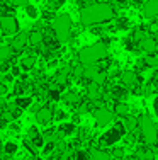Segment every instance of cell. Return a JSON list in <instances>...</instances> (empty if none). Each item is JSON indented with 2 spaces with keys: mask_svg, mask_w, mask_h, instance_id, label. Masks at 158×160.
<instances>
[{
  "mask_svg": "<svg viewBox=\"0 0 158 160\" xmlns=\"http://www.w3.org/2000/svg\"><path fill=\"white\" fill-rule=\"evenodd\" d=\"M116 17V9L109 2H95V3H87L78 10V19L82 26H95V24H104Z\"/></svg>",
  "mask_w": 158,
  "mask_h": 160,
  "instance_id": "cell-1",
  "label": "cell"
},
{
  "mask_svg": "<svg viewBox=\"0 0 158 160\" xmlns=\"http://www.w3.org/2000/svg\"><path fill=\"white\" fill-rule=\"evenodd\" d=\"M109 56V48L107 44H104L102 41L99 43L89 44V46H84L80 51L77 53V62L84 67H89V65H97L99 62H102Z\"/></svg>",
  "mask_w": 158,
  "mask_h": 160,
  "instance_id": "cell-2",
  "label": "cell"
},
{
  "mask_svg": "<svg viewBox=\"0 0 158 160\" xmlns=\"http://www.w3.org/2000/svg\"><path fill=\"white\" fill-rule=\"evenodd\" d=\"M126 135H127V129H126V126H124V121L122 119L114 121V123L97 138V148L105 150V148L116 147Z\"/></svg>",
  "mask_w": 158,
  "mask_h": 160,
  "instance_id": "cell-3",
  "label": "cell"
},
{
  "mask_svg": "<svg viewBox=\"0 0 158 160\" xmlns=\"http://www.w3.org/2000/svg\"><path fill=\"white\" fill-rule=\"evenodd\" d=\"M136 129L140 131V138L146 147H155V145H158V126L150 116H146V114L140 116Z\"/></svg>",
  "mask_w": 158,
  "mask_h": 160,
  "instance_id": "cell-4",
  "label": "cell"
},
{
  "mask_svg": "<svg viewBox=\"0 0 158 160\" xmlns=\"http://www.w3.org/2000/svg\"><path fill=\"white\" fill-rule=\"evenodd\" d=\"M51 28H53V31H55V36L65 44L71 39L73 19H71L70 14H58V16L55 17V21L51 22Z\"/></svg>",
  "mask_w": 158,
  "mask_h": 160,
  "instance_id": "cell-5",
  "label": "cell"
},
{
  "mask_svg": "<svg viewBox=\"0 0 158 160\" xmlns=\"http://www.w3.org/2000/svg\"><path fill=\"white\" fill-rule=\"evenodd\" d=\"M17 32H21V24H19L16 16H3L0 17V34L5 38H12Z\"/></svg>",
  "mask_w": 158,
  "mask_h": 160,
  "instance_id": "cell-6",
  "label": "cell"
},
{
  "mask_svg": "<svg viewBox=\"0 0 158 160\" xmlns=\"http://www.w3.org/2000/svg\"><path fill=\"white\" fill-rule=\"evenodd\" d=\"M92 114H93V121H95V126H97V128L111 126V124L114 123V118H116V114L112 112V109L105 108V106L97 108Z\"/></svg>",
  "mask_w": 158,
  "mask_h": 160,
  "instance_id": "cell-7",
  "label": "cell"
},
{
  "mask_svg": "<svg viewBox=\"0 0 158 160\" xmlns=\"http://www.w3.org/2000/svg\"><path fill=\"white\" fill-rule=\"evenodd\" d=\"M53 111H55V106L53 104H44L39 111L34 112V121H36L37 126L39 128L51 126V124L55 123V119H53Z\"/></svg>",
  "mask_w": 158,
  "mask_h": 160,
  "instance_id": "cell-8",
  "label": "cell"
},
{
  "mask_svg": "<svg viewBox=\"0 0 158 160\" xmlns=\"http://www.w3.org/2000/svg\"><path fill=\"white\" fill-rule=\"evenodd\" d=\"M78 131V126L71 121H63V123L56 124V135H58L60 140H66V138H73Z\"/></svg>",
  "mask_w": 158,
  "mask_h": 160,
  "instance_id": "cell-9",
  "label": "cell"
},
{
  "mask_svg": "<svg viewBox=\"0 0 158 160\" xmlns=\"http://www.w3.org/2000/svg\"><path fill=\"white\" fill-rule=\"evenodd\" d=\"M37 60H39V56L34 55V53H22V55H19V65H21L24 73H31L34 70L37 65Z\"/></svg>",
  "mask_w": 158,
  "mask_h": 160,
  "instance_id": "cell-10",
  "label": "cell"
},
{
  "mask_svg": "<svg viewBox=\"0 0 158 160\" xmlns=\"http://www.w3.org/2000/svg\"><path fill=\"white\" fill-rule=\"evenodd\" d=\"M82 101H84V96L75 89H66L61 94V102L65 106H70V108H78V104Z\"/></svg>",
  "mask_w": 158,
  "mask_h": 160,
  "instance_id": "cell-11",
  "label": "cell"
},
{
  "mask_svg": "<svg viewBox=\"0 0 158 160\" xmlns=\"http://www.w3.org/2000/svg\"><path fill=\"white\" fill-rule=\"evenodd\" d=\"M121 83L126 89L133 90L134 87L140 85V77H138V72L136 70H124L121 72Z\"/></svg>",
  "mask_w": 158,
  "mask_h": 160,
  "instance_id": "cell-12",
  "label": "cell"
},
{
  "mask_svg": "<svg viewBox=\"0 0 158 160\" xmlns=\"http://www.w3.org/2000/svg\"><path fill=\"white\" fill-rule=\"evenodd\" d=\"M19 152H21V143L16 140H5L2 143V148H0V153L7 158H14Z\"/></svg>",
  "mask_w": 158,
  "mask_h": 160,
  "instance_id": "cell-13",
  "label": "cell"
},
{
  "mask_svg": "<svg viewBox=\"0 0 158 160\" xmlns=\"http://www.w3.org/2000/svg\"><path fill=\"white\" fill-rule=\"evenodd\" d=\"M138 49L140 51H145V53H148V55H153V53L158 49V43H156V39L153 36H150V34H146L143 39L138 41Z\"/></svg>",
  "mask_w": 158,
  "mask_h": 160,
  "instance_id": "cell-14",
  "label": "cell"
},
{
  "mask_svg": "<svg viewBox=\"0 0 158 160\" xmlns=\"http://www.w3.org/2000/svg\"><path fill=\"white\" fill-rule=\"evenodd\" d=\"M141 16L145 19L158 17V0H146L141 5Z\"/></svg>",
  "mask_w": 158,
  "mask_h": 160,
  "instance_id": "cell-15",
  "label": "cell"
},
{
  "mask_svg": "<svg viewBox=\"0 0 158 160\" xmlns=\"http://www.w3.org/2000/svg\"><path fill=\"white\" fill-rule=\"evenodd\" d=\"M22 10H24V16L29 19V21H32V22H36L37 19L41 17V10H39V7L36 5V3H32V2H27L24 7H22Z\"/></svg>",
  "mask_w": 158,
  "mask_h": 160,
  "instance_id": "cell-16",
  "label": "cell"
},
{
  "mask_svg": "<svg viewBox=\"0 0 158 160\" xmlns=\"http://www.w3.org/2000/svg\"><path fill=\"white\" fill-rule=\"evenodd\" d=\"M32 102H34V97L32 96H17L12 99V104L17 106L19 109H22V111H29V108L32 106Z\"/></svg>",
  "mask_w": 158,
  "mask_h": 160,
  "instance_id": "cell-17",
  "label": "cell"
},
{
  "mask_svg": "<svg viewBox=\"0 0 158 160\" xmlns=\"http://www.w3.org/2000/svg\"><path fill=\"white\" fill-rule=\"evenodd\" d=\"M89 155H90V160H112V155L111 152L107 150H102V148H90L89 150Z\"/></svg>",
  "mask_w": 158,
  "mask_h": 160,
  "instance_id": "cell-18",
  "label": "cell"
},
{
  "mask_svg": "<svg viewBox=\"0 0 158 160\" xmlns=\"http://www.w3.org/2000/svg\"><path fill=\"white\" fill-rule=\"evenodd\" d=\"M134 157L138 160H155V152L151 147H140L134 152Z\"/></svg>",
  "mask_w": 158,
  "mask_h": 160,
  "instance_id": "cell-19",
  "label": "cell"
},
{
  "mask_svg": "<svg viewBox=\"0 0 158 160\" xmlns=\"http://www.w3.org/2000/svg\"><path fill=\"white\" fill-rule=\"evenodd\" d=\"M112 112H114L116 116H119V118H126V116L131 114V108L124 101H117V102H114V109H112Z\"/></svg>",
  "mask_w": 158,
  "mask_h": 160,
  "instance_id": "cell-20",
  "label": "cell"
},
{
  "mask_svg": "<svg viewBox=\"0 0 158 160\" xmlns=\"http://www.w3.org/2000/svg\"><path fill=\"white\" fill-rule=\"evenodd\" d=\"M53 119H55V123H63V121H68L70 119V112L66 111L65 108H58V106H55V111H53Z\"/></svg>",
  "mask_w": 158,
  "mask_h": 160,
  "instance_id": "cell-21",
  "label": "cell"
},
{
  "mask_svg": "<svg viewBox=\"0 0 158 160\" xmlns=\"http://www.w3.org/2000/svg\"><path fill=\"white\" fill-rule=\"evenodd\" d=\"M65 5L66 0H44V9L53 10V12H60Z\"/></svg>",
  "mask_w": 158,
  "mask_h": 160,
  "instance_id": "cell-22",
  "label": "cell"
},
{
  "mask_svg": "<svg viewBox=\"0 0 158 160\" xmlns=\"http://www.w3.org/2000/svg\"><path fill=\"white\" fill-rule=\"evenodd\" d=\"M55 150H56V142H51V140H46V143H44V147L39 150V155H41V157H44V158H48V157H51V155L55 153Z\"/></svg>",
  "mask_w": 158,
  "mask_h": 160,
  "instance_id": "cell-23",
  "label": "cell"
},
{
  "mask_svg": "<svg viewBox=\"0 0 158 160\" xmlns=\"http://www.w3.org/2000/svg\"><path fill=\"white\" fill-rule=\"evenodd\" d=\"M5 131L9 133V135H17V136H21L22 131H24V128H22V123H21V121H10V123L7 124Z\"/></svg>",
  "mask_w": 158,
  "mask_h": 160,
  "instance_id": "cell-24",
  "label": "cell"
},
{
  "mask_svg": "<svg viewBox=\"0 0 158 160\" xmlns=\"http://www.w3.org/2000/svg\"><path fill=\"white\" fill-rule=\"evenodd\" d=\"M14 56V49L9 44H0V62H7Z\"/></svg>",
  "mask_w": 158,
  "mask_h": 160,
  "instance_id": "cell-25",
  "label": "cell"
},
{
  "mask_svg": "<svg viewBox=\"0 0 158 160\" xmlns=\"http://www.w3.org/2000/svg\"><path fill=\"white\" fill-rule=\"evenodd\" d=\"M29 142H31V145L36 148L37 152L41 150V148L44 147V143H46V140H44V136H43V133H37V135H34L32 138H29Z\"/></svg>",
  "mask_w": 158,
  "mask_h": 160,
  "instance_id": "cell-26",
  "label": "cell"
},
{
  "mask_svg": "<svg viewBox=\"0 0 158 160\" xmlns=\"http://www.w3.org/2000/svg\"><path fill=\"white\" fill-rule=\"evenodd\" d=\"M129 26H131V22L127 17H117V21H116V29L117 31H127Z\"/></svg>",
  "mask_w": 158,
  "mask_h": 160,
  "instance_id": "cell-27",
  "label": "cell"
},
{
  "mask_svg": "<svg viewBox=\"0 0 158 160\" xmlns=\"http://www.w3.org/2000/svg\"><path fill=\"white\" fill-rule=\"evenodd\" d=\"M143 63H145V67H148V68H158V56L148 55V56H145Z\"/></svg>",
  "mask_w": 158,
  "mask_h": 160,
  "instance_id": "cell-28",
  "label": "cell"
},
{
  "mask_svg": "<svg viewBox=\"0 0 158 160\" xmlns=\"http://www.w3.org/2000/svg\"><path fill=\"white\" fill-rule=\"evenodd\" d=\"M9 73L12 75V77L16 78V80H17V78L21 77L22 73H24V72H22V68H21V65H19V63H14V65H10V70H9Z\"/></svg>",
  "mask_w": 158,
  "mask_h": 160,
  "instance_id": "cell-29",
  "label": "cell"
},
{
  "mask_svg": "<svg viewBox=\"0 0 158 160\" xmlns=\"http://www.w3.org/2000/svg\"><path fill=\"white\" fill-rule=\"evenodd\" d=\"M0 82L5 83L7 87H12V85H14V82H16V78H14L10 73H3V75H0Z\"/></svg>",
  "mask_w": 158,
  "mask_h": 160,
  "instance_id": "cell-30",
  "label": "cell"
},
{
  "mask_svg": "<svg viewBox=\"0 0 158 160\" xmlns=\"http://www.w3.org/2000/svg\"><path fill=\"white\" fill-rule=\"evenodd\" d=\"M75 160H90V155L87 150L80 148V150H75Z\"/></svg>",
  "mask_w": 158,
  "mask_h": 160,
  "instance_id": "cell-31",
  "label": "cell"
},
{
  "mask_svg": "<svg viewBox=\"0 0 158 160\" xmlns=\"http://www.w3.org/2000/svg\"><path fill=\"white\" fill-rule=\"evenodd\" d=\"M7 94H9V87H7L5 83L0 82V99H5Z\"/></svg>",
  "mask_w": 158,
  "mask_h": 160,
  "instance_id": "cell-32",
  "label": "cell"
},
{
  "mask_svg": "<svg viewBox=\"0 0 158 160\" xmlns=\"http://www.w3.org/2000/svg\"><path fill=\"white\" fill-rule=\"evenodd\" d=\"M151 108H153V114L158 118V96L153 99V106H151Z\"/></svg>",
  "mask_w": 158,
  "mask_h": 160,
  "instance_id": "cell-33",
  "label": "cell"
},
{
  "mask_svg": "<svg viewBox=\"0 0 158 160\" xmlns=\"http://www.w3.org/2000/svg\"><path fill=\"white\" fill-rule=\"evenodd\" d=\"M153 28L158 31V17H155V22H153Z\"/></svg>",
  "mask_w": 158,
  "mask_h": 160,
  "instance_id": "cell-34",
  "label": "cell"
},
{
  "mask_svg": "<svg viewBox=\"0 0 158 160\" xmlns=\"http://www.w3.org/2000/svg\"><path fill=\"white\" fill-rule=\"evenodd\" d=\"M34 160H46V158H44V157H41V155H37V157H36Z\"/></svg>",
  "mask_w": 158,
  "mask_h": 160,
  "instance_id": "cell-35",
  "label": "cell"
},
{
  "mask_svg": "<svg viewBox=\"0 0 158 160\" xmlns=\"http://www.w3.org/2000/svg\"><path fill=\"white\" fill-rule=\"evenodd\" d=\"M0 148H2V135H0Z\"/></svg>",
  "mask_w": 158,
  "mask_h": 160,
  "instance_id": "cell-36",
  "label": "cell"
}]
</instances>
